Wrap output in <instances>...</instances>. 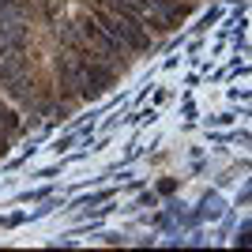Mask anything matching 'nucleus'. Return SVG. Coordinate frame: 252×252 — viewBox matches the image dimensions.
I'll use <instances>...</instances> for the list:
<instances>
[{
  "instance_id": "nucleus-1",
  "label": "nucleus",
  "mask_w": 252,
  "mask_h": 252,
  "mask_svg": "<svg viewBox=\"0 0 252 252\" xmlns=\"http://www.w3.org/2000/svg\"><path fill=\"white\" fill-rule=\"evenodd\" d=\"M91 15H94V19L102 23V27L113 34V38L125 45L128 53H147L151 45H155V34H151V31H143L139 23H132L128 15H121V11H113V8H105V4H91Z\"/></svg>"
},
{
  "instance_id": "nucleus-2",
  "label": "nucleus",
  "mask_w": 252,
  "mask_h": 252,
  "mask_svg": "<svg viewBox=\"0 0 252 252\" xmlns=\"http://www.w3.org/2000/svg\"><path fill=\"white\" fill-rule=\"evenodd\" d=\"M75 27L83 31L87 45H91V49H94L98 57H102V61H109V64H121V68H125V61L132 57V53H128L121 42H117V38H113L109 31H105V27L94 19V15H91V11H87V15H79V19H75Z\"/></svg>"
},
{
  "instance_id": "nucleus-3",
  "label": "nucleus",
  "mask_w": 252,
  "mask_h": 252,
  "mask_svg": "<svg viewBox=\"0 0 252 252\" xmlns=\"http://www.w3.org/2000/svg\"><path fill=\"white\" fill-rule=\"evenodd\" d=\"M147 4V11L155 15L158 23V34L173 31V27H181V23L192 15V4H185V0H143Z\"/></svg>"
},
{
  "instance_id": "nucleus-4",
  "label": "nucleus",
  "mask_w": 252,
  "mask_h": 252,
  "mask_svg": "<svg viewBox=\"0 0 252 252\" xmlns=\"http://www.w3.org/2000/svg\"><path fill=\"white\" fill-rule=\"evenodd\" d=\"M31 49V27L27 23H0V61Z\"/></svg>"
}]
</instances>
